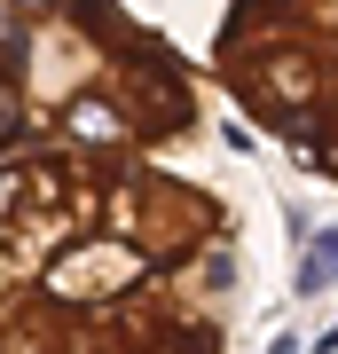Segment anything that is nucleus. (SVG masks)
<instances>
[{
  "label": "nucleus",
  "instance_id": "20e7f679",
  "mask_svg": "<svg viewBox=\"0 0 338 354\" xmlns=\"http://www.w3.org/2000/svg\"><path fill=\"white\" fill-rule=\"evenodd\" d=\"M330 276H338V236H330V244H314V252H307V276H299V283L314 291V283H330Z\"/></svg>",
  "mask_w": 338,
  "mask_h": 354
},
{
  "label": "nucleus",
  "instance_id": "7ed1b4c3",
  "mask_svg": "<svg viewBox=\"0 0 338 354\" xmlns=\"http://www.w3.org/2000/svg\"><path fill=\"white\" fill-rule=\"evenodd\" d=\"M205 79L307 174L338 181V0H220Z\"/></svg>",
  "mask_w": 338,
  "mask_h": 354
},
{
  "label": "nucleus",
  "instance_id": "f03ea898",
  "mask_svg": "<svg viewBox=\"0 0 338 354\" xmlns=\"http://www.w3.org/2000/svg\"><path fill=\"white\" fill-rule=\"evenodd\" d=\"M205 55L134 0H0V165L32 150H150L205 134Z\"/></svg>",
  "mask_w": 338,
  "mask_h": 354
},
{
  "label": "nucleus",
  "instance_id": "f257e3e1",
  "mask_svg": "<svg viewBox=\"0 0 338 354\" xmlns=\"http://www.w3.org/2000/svg\"><path fill=\"white\" fill-rule=\"evenodd\" d=\"M244 228L213 181L150 150L0 165V354H228Z\"/></svg>",
  "mask_w": 338,
  "mask_h": 354
}]
</instances>
